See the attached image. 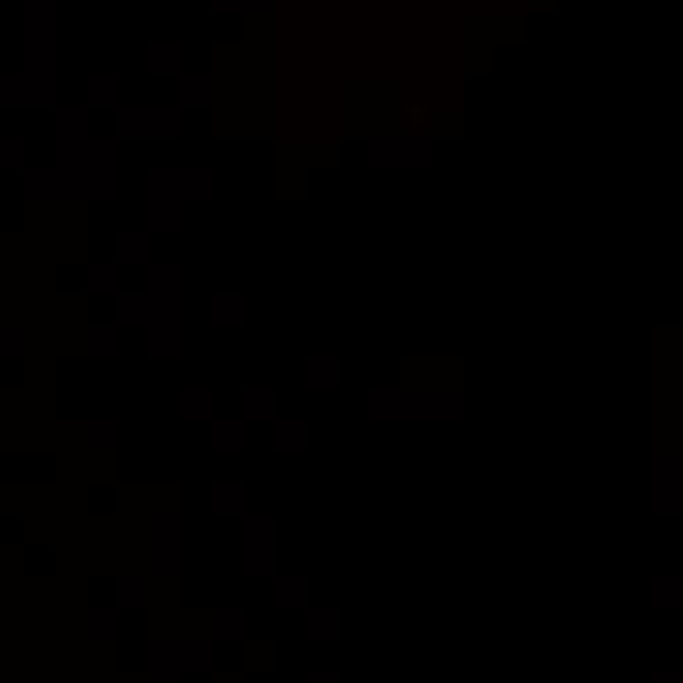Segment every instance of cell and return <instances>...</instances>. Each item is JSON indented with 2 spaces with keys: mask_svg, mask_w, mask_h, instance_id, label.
Here are the masks:
<instances>
[{
  "mask_svg": "<svg viewBox=\"0 0 683 683\" xmlns=\"http://www.w3.org/2000/svg\"><path fill=\"white\" fill-rule=\"evenodd\" d=\"M248 413L267 416L271 413V393H248Z\"/></svg>",
  "mask_w": 683,
  "mask_h": 683,
  "instance_id": "cell-1",
  "label": "cell"
}]
</instances>
